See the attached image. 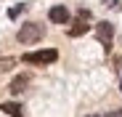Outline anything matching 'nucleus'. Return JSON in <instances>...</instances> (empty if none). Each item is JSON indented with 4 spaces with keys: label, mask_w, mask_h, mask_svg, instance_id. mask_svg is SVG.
Returning a JSON list of instances; mask_svg holds the SVG:
<instances>
[{
    "label": "nucleus",
    "mask_w": 122,
    "mask_h": 117,
    "mask_svg": "<svg viewBox=\"0 0 122 117\" xmlns=\"http://www.w3.org/2000/svg\"><path fill=\"white\" fill-rule=\"evenodd\" d=\"M0 112H5L8 117H24L21 104H16V101H3V104H0Z\"/></svg>",
    "instance_id": "nucleus-6"
},
{
    "label": "nucleus",
    "mask_w": 122,
    "mask_h": 117,
    "mask_svg": "<svg viewBox=\"0 0 122 117\" xmlns=\"http://www.w3.org/2000/svg\"><path fill=\"white\" fill-rule=\"evenodd\" d=\"M96 37H98V43L112 45V40H114V24H109V21H98V24H96Z\"/></svg>",
    "instance_id": "nucleus-4"
},
{
    "label": "nucleus",
    "mask_w": 122,
    "mask_h": 117,
    "mask_svg": "<svg viewBox=\"0 0 122 117\" xmlns=\"http://www.w3.org/2000/svg\"><path fill=\"white\" fill-rule=\"evenodd\" d=\"M43 35H45V27L43 24H37V21H29V24H21V29H19V43L21 45H35L37 40H43Z\"/></svg>",
    "instance_id": "nucleus-1"
},
{
    "label": "nucleus",
    "mask_w": 122,
    "mask_h": 117,
    "mask_svg": "<svg viewBox=\"0 0 122 117\" xmlns=\"http://www.w3.org/2000/svg\"><path fill=\"white\" fill-rule=\"evenodd\" d=\"M16 67V58L13 56H5V58H0V72H11Z\"/></svg>",
    "instance_id": "nucleus-8"
},
{
    "label": "nucleus",
    "mask_w": 122,
    "mask_h": 117,
    "mask_svg": "<svg viewBox=\"0 0 122 117\" xmlns=\"http://www.w3.org/2000/svg\"><path fill=\"white\" fill-rule=\"evenodd\" d=\"M119 90H122V80H119Z\"/></svg>",
    "instance_id": "nucleus-13"
},
{
    "label": "nucleus",
    "mask_w": 122,
    "mask_h": 117,
    "mask_svg": "<svg viewBox=\"0 0 122 117\" xmlns=\"http://www.w3.org/2000/svg\"><path fill=\"white\" fill-rule=\"evenodd\" d=\"M104 117H122V109H114V112H109V114H104Z\"/></svg>",
    "instance_id": "nucleus-11"
},
{
    "label": "nucleus",
    "mask_w": 122,
    "mask_h": 117,
    "mask_svg": "<svg viewBox=\"0 0 122 117\" xmlns=\"http://www.w3.org/2000/svg\"><path fill=\"white\" fill-rule=\"evenodd\" d=\"M48 19L53 24H69V11L64 8V5H53L51 11H48Z\"/></svg>",
    "instance_id": "nucleus-5"
},
{
    "label": "nucleus",
    "mask_w": 122,
    "mask_h": 117,
    "mask_svg": "<svg viewBox=\"0 0 122 117\" xmlns=\"http://www.w3.org/2000/svg\"><path fill=\"white\" fill-rule=\"evenodd\" d=\"M27 85H29V77H27V74H21V77H16V80H13V83L8 85V90H11L13 96H19V93H21V90H24Z\"/></svg>",
    "instance_id": "nucleus-7"
},
{
    "label": "nucleus",
    "mask_w": 122,
    "mask_h": 117,
    "mask_svg": "<svg viewBox=\"0 0 122 117\" xmlns=\"http://www.w3.org/2000/svg\"><path fill=\"white\" fill-rule=\"evenodd\" d=\"M58 58V51L53 48H45V51H32V53H24L21 61L24 64H53Z\"/></svg>",
    "instance_id": "nucleus-2"
},
{
    "label": "nucleus",
    "mask_w": 122,
    "mask_h": 117,
    "mask_svg": "<svg viewBox=\"0 0 122 117\" xmlns=\"http://www.w3.org/2000/svg\"><path fill=\"white\" fill-rule=\"evenodd\" d=\"M24 11H27V3H16V5L8 11V19H19V16H21Z\"/></svg>",
    "instance_id": "nucleus-9"
},
{
    "label": "nucleus",
    "mask_w": 122,
    "mask_h": 117,
    "mask_svg": "<svg viewBox=\"0 0 122 117\" xmlns=\"http://www.w3.org/2000/svg\"><path fill=\"white\" fill-rule=\"evenodd\" d=\"M90 11H80L77 13V19L72 21V27H69V37H82L88 29H90Z\"/></svg>",
    "instance_id": "nucleus-3"
},
{
    "label": "nucleus",
    "mask_w": 122,
    "mask_h": 117,
    "mask_svg": "<svg viewBox=\"0 0 122 117\" xmlns=\"http://www.w3.org/2000/svg\"><path fill=\"white\" fill-rule=\"evenodd\" d=\"M88 117H104V114H88Z\"/></svg>",
    "instance_id": "nucleus-12"
},
{
    "label": "nucleus",
    "mask_w": 122,
    "mask_h": 117,
    "mask_svg": "<svg viewBox=\"0 0 122 117\" xmlns=\"http://www.w3.org/2000/svg\"><path fill=\"white\" fill-rule=\"evenodd\" d=\"M104 5H106L109 11H122V3H119V0H104Z\"/></svg>",
    "instance_id": "nucleus-10"
}]
</instances>
